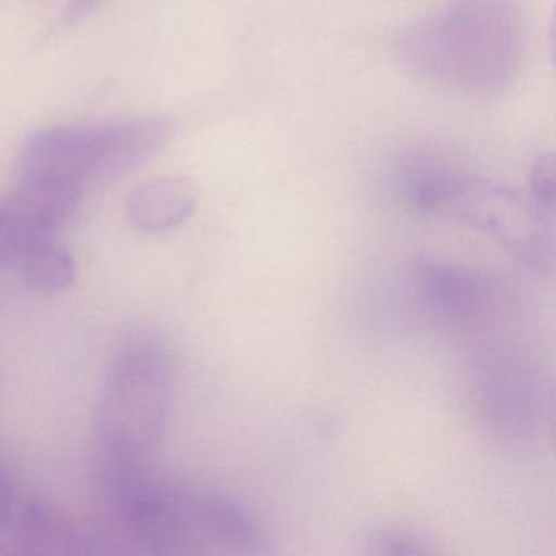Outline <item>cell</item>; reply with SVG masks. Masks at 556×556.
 Listing matches in <instances>:
<instances>
[{"mask_svg":"<svg viewBox=\"0 0 556 556\" xmlns=\"http://www.w3.org/2000/svg\"><path fill=\"white\" fill-rule=\"evenodd\" d=\"M406 41L408 56L426 74L468 89H493L516 70L519 21L510 0H457Z\"/></svg>","mask_w":556,"mask_h":556,"instance_id":"3957f363","label":"cell"},{"mask_svg":"<svg viewBox=\"0 0 556 556\" xmlns=\"http://www.w3.org/2000/svg\"><path fill=\"white\" fill-rule=\"evenodd\" d=\"M478 281L468 278L465 273L452 271L451 268H431L425 278L428 295L445 311L471 308L480 295Z\"/></svg>","mask_w":556,"mask_h":556,"instance_id":"9c48e42d","label":"cell"},{"mask_svg":"<svg viewBox=\"0 0 556 556\" xmlns=\"http://www.w3.org/2000/svg\"><path fill=\"white\" fill-rule=\"evenodd\" d=\"M97 2H99V0H73L70 8L71 17H77V15L84 14V12L92 9Z\"/></svg>","mask_w":556,"mask_h":556,"instance_id":"4fadbf2b","label":"cell"},{"mask_svg":"<svg viewBox=\"0 0 556 556\" xmlns=\"http://www.w3.org/2000/svg\"><path fill=\"white\" fill-rule=\"evenodd\" d=\"M174 363L159 331L138 328L119 341L96 408L102 455L146 458L164 438L170 415Z\"/></svg>","mask_w":556,"mask_h":556,"instance_id":"6da1fadb","label":"cell"},{"mask_svg":"<svg viewBox=\"0 0 556 556\" xmlns=\"http://www.w3.org/2000/svg\"><path fill=\"white\" fill-rule=\"evenodd\" d=\"M377 545L380 546L379 552L393 553V555H403V553H425V548H419V543L408 539L405 535L382 536Z\"/></svg>","mask_w":556,"mask_h":556,"instance_id":"7c38bea8","label":"cell"},{"mask_svg":"<svg viewBox=\"0 0 556 556\" xmlns=\"http://www.w3.org/2000/svg\"><path fill=\"white\" fill-rule=\"evenodd\" d=\"M79 198L60 188L17 184L0 200V263L24 258L51 242Z\"/></svg>","mask_w":556,"mask_h":556,"instance_id":"5b68a950","label":"cell"},{"mask_svg":"<svg viewBox=\"0 0 556 556\" xmlns=\"http://www.w3.org/2000/svg\"><path fill=\"white\" fill-rule=\"evenodd\" d=\"M198 197V187L190 178H155L129 193L126 213L141 232H167L190 219L197 210Z\"/></svg>","mask_w":556,"mask_h":556,"instance_id":"52a82bcc","label":"cell"},{"mask_svg":"<svg viewBox=\"0 0 556 556\" xmlns=\"http://www.w3.org/2000/svg\"><path fill=\"white\" fill-rule=\"evenodd\" d=\"M24 281L41 294H53L74 285L76 262L63 247L48 242L24 256Z\"/></svg>","mask_w":556,"mask_h":556,"instance_id":"ba28073f","label":"cell"},{"mask_svg":"<svg viewBox=\"0 0 556 556\" xmlns=\"http://www.w3.org/2000/svg\"><path fill=\"white\" fill-rule=\"evenodd\" d=\"M416 200L429 213L493 237L527 268L552 265L549 223L510 188L478 178H431L419 185Z\"/></svg>","mask_w":556,"mask_h":556,"instance_id":"277c9868","label":"cell"},{"mask_svg":"<svg viewBox=\"0 0 556 556\" xmlns=\"http://www.w3.org/2000/svg\"><path fill=\"white\" fill-rule=\"evenodd\" d=\"M17 490L11 471L0 464V539L8 532L17 514Z\"/></svg>","mask_w":556,"mask_h":556,"instance_id":"8fae6325","label":"cell"},{"mask_svg":"<svg viewBox=\"0 0 556 556\" xmlns=\"http://www.w3.org/2000/svg\"><path fill=\"white\" fill-rule=\"evenodd\" d=\"M11 546L9 552L38 553V555H79L96 553L93 545H100L76 526L63 510L51 504H25L17 510L8 532L0 539V545Z\"/></svg>","mask_w":556,"mask_h":556,"instance_id":"8992f818","label":"cell"},{"mask_svg":"<svg viewBox=\"0 0 556 556\" xmlns=\"http://www.w3.org/2000/svg\"><path fill=\"white\" fill-rule=\"evenodd\" d=\"M174 132V122L165 118L47 129L22 152L17 184L83 197L87 188L109 184L151 161Z\"/></svg>","mask_w":556,"mask_h":556,"instance_id":"7a4b0ae2","label":"cell"},{"mask_svg":"<svg viewBox=\"0 0 556 556\" xmlns=\"http://www.w3.org/2000/svg\"><path fill=\"white\" fill-rule=\"evenodd\" d=\"M530 187L536 211L552 224L555 216V155H542L536 161L530 175Z\"/></svg>","mask_w":556,"mask_h":556,"instance_id":"30bf717a","label":"cell"}]
</instances>
